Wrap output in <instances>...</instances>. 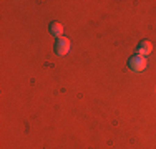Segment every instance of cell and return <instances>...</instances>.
I'll use <instances>...</instances> for the list:
<instances>
[{"label":"cell","mask_w":156,"mask_h":149,"mask_svg":"<svg viewBox=\"0 0 156 149\" xmlns=\"http://www.w3.org/2000/svg\"><path fill=\"white\" fill-rule=\"evenodd\" d=\"M151 50H153V45H151L150 40H141L140 45L136 47V53H138V55H143V57L150 55Z\"/></svg>","instance_id":"obj_3"},{"label":"cell","mask_w":156,"mask_h":149,"mask_svg":"<svg viewBox=\"0 0 156 149\" xmlns=\"http://www.w3.org/2000/svg\"><path fill=\"white\" fill-rule=\"evenodd\" d=\"M48 30H50V33L55 35L57 38H60V36L63 35V25L60 23V22H51V23L48 25Z\"/></svg>","instance_id":"obj_4"},{"label":"cell","mask_w":156,"mask_h":149,"mask_svg":"<svg viewBox=\"0 0 156 149\" xmlns=\"http://www.w3.org/2000/svg\"><path fill=\"white\" fill-rule=\"evenodd\" d=\"M146 65H148V61H146V57H143V55H133V57H129L128 60V66H129V70H133L135 73H141V71H144L146 70Z\"/></svg>","instance_id":"obj_1"},{"label":"cell","mask_w":156,"mask_h":149,"mask_svg":"<svg viewBox=\"0 0 156 149\" xmlns=\"http://www.w3.org/2000/svg\"><path fill=\"white\" fill-rule=\"evenodd\" d=\"M70 47H72V42L66 36H60V38L55 40V55L58 57H65L70 51Z\"/></svg>","instance_id":"obj_2"}]
</instances>
